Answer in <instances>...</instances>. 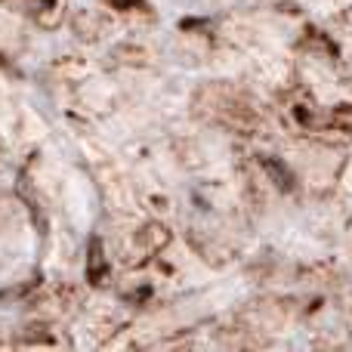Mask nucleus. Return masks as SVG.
I'll return each mask as SVG.
<instances>
[{"mask_svg":"<svg viewBox=\"0 0 352 352\" xmlns=\"http://www.w3.org/2000/svg\"><path fill=\"white\" fill-rule=\"evenodd\" d=\"M263 170L272 176V182H275L278 188H287V186H291V173H287L275 158H263Z\"/></svg>","mask_w":352,"mask_h":352,"instance_id":"f257e3e1","label":"nucleus"},{"mask_svg":"<svg viewBox=\"0 0 352 352\" xmlns=\"http://www.w3.org/2000/svg\"><path fill=\"white\" fill-rule=\"evenodd\" d=\"M87 272H90V278L96 281V285L105 275V260H102V244H99V238H93V266H87Z\"/></svg>","mask_w":352,"mask_h":352,"instance_id":"f03ea898","label":"nucleus"},{"mask_svg":"<svg viewBox=\"0 0 352 352\" xmlns=\"http://www.w3.org/2000/svg\"><path fill=\"white\" fill-rule=\"evenodd\" d=\"M105 3H111L115 10H136V6H142V0H105Z\"/></svg>","mask_w":352,"mask_h":352,"instance_id":"7ed1b4c3","label":"nucleus"}]
</instances>
